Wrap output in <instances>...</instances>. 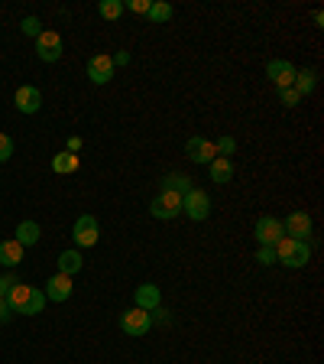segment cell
Segmentation results:
<instances>
[{"label":"cell","instance_id":"cell-1","mask_svg":"<svg viewBox=\"0 0 324 364\" xmlns=\"http://www.w3.org/2000/svg\"><path fill=\"white\" fill-rule=\"evenodd\" d=\"M276 260H279V264H286L289 270H298V267H305V264L311 260V247H308V241L282 237V241L276 244Z\"/></svg>","mask_w":324,"mask_h":364},{"label":"cell","instance_id":"cell-2","mask_svg":"<svg viewBox=\"0 0 324 364\" xmlns=\"http://www.w3.org/2000/svg\"><path fill=\"white\" fill-rule=\"evenodd\" d=\"M150 215H152V218H159V221H169V218H175V215H181V196H179V192L162 189L150 202Z\"/></svg>","mask_w":324,"mask_h":364},{"label":"cell","instance_id":"cell-3","mask_svg":"<svg viewBox=\"0 0 324 364\" xmlns=\"http://www.w3.org/2000/svg\"><path fill=\"white\" fill-rule=\"evenodd\" d=\"M181 212L189 215L191 221H204L208 215H211V198H208V192L189 189L185 196H181Z\"/></svg>","mask_w":324,"mask_h":364},{"label":"cell","instance_id":"cell-4","mask_svg":"<svg viewBox=\"0 0 324 364\" xmlns=\"http://www.w3.org/2000/svg\"><path fill=\"white\" fill-rule=\"evenodd\" d=\"M253 237L259 241V247H276V244L286 237V231H282V221L272 218V215H263V218L257 221V228H253Z\"/></svg>","mask_w":324,"mask_h":364},{"label":"cell","instance_id":"cell-5","mask_svg":"<svg viewBox=\"0 0 324 364\" xmlns=\"http://www.w3.org/2000/svg\"><path fill=\"white\" fill-rule=\"evenodd\" d=\"M72 237H75L78 247H94L101 237V225L94 215H78L75 228H72Z\"/></svg>","mask_w":324,"mask_h":364},{"label":"cell","instance_id":"cell-6","mask_svg":"<svg viewBox=\"0 0 324 364\" xmlns=\"http://www.w3.org/2000/svg\"><path fill=\"white\" fill-rule=\"evenodd\" d=\"M121 328L127 335H133V338H143V335L152 328V312H143L133 306V309H127L121 316Z\"/></svg>","mask_w":324,"mask_h":364},{"label":"cell","instance_id":"cell-7","mask_svg":"<svg viewBox=\"0 0 324 364\" xmlns=\"http://www.w3.org/2000/svg\"><path fill=\"white\" fill-rule=\"evenodd\" d=\"M62 53H65V46H62V36L55 30H43L36 36V55L43 62H59Z\"/></svg>","mask_w":324,"mask_h":364},{"label":"cell","instance_id":"cell-8","mask_svg":"<svg viewBox=\"0 0 324 364\" xmlns=\"http://www.w3.org/2000/svg\"><path fill=\"white\" fill-rule=\"evenodd\" d=\"M295 72H298V68H295L289 59H272L269 65H266V78H269V82L276 85L279 91H282V88H292Z\"/></svg>","mask_w":324,"mask_h":364},{"label":"cell","instance_id":"cell-9","mask_svg":"<svg viewBox=\"0 0 324 364\" xmlns=\"http://www.w3.org/2000/svg\"><path fill=\"white\" fill-rule=\"evenodd\" d=\"M13 105L20 114H36L39 107H43V91H39L36 85H20L13 95Z\"/></svg>","mask_w":324,"mask_h":364},{"label":"cell","instance_id":"cell-10","mask_svg":"<svg viewBox=\"0 0 324 364\" xmlns=\"http://www.w3.org/2000/svg\"><path fill=\"white\" fill-rule=\"evenodd\" d=\"M185 156L191 159V163H211V159H218V150H214L211 140H204V136H191L189 144H185Z\"/></svg>","mask_w":324,"mask_h":364},{"label":"cell","instance_id":"cell-11","mask_svg":"<svg viewBox=\"0 0 324 364\" xmlns=\"http://www.w3.org/2000/svg\"><path fill=\"white\" fill-rule=\"evenodd\" d=\"M282 231H286V237H295V241H308L311 218L305 212H292V215H286V221H282Z\"/></svg>","mask_w":324,"mask_h":364},{"label":"cell","instance_id":"cell-12","mask_svg":"<svg viewBox=\"0 0 324 364\" xmlns=\"http://www.w3.org/2000/svg\"><path fill=\"white\" fill-rule=\"evenodd\" d=\"M43 293H45V299H49V303H65L68 296H72V277H65V273L49 277Z\"/></svg>","mask_w":324,"mask_h":364},{"label":"cell","instance_id":"cell-13","mask_svg":"<svg viewBox=\"0 0 324 364\" xmlns=\"http://www.w3.org/2000/svg\"><path fill=\"white\" fill-rule=\"evenodd\" d=\"M88 78L94 85H107L113 78V62H111V55H91L88 59Z\"/></svg>","mask_w":324,"mask_h":364},{"label":"cell","instance_id":"cell-14","mask_svg":"<svg viewBox=\"0 0 324 364\" xmlns=\"http://www.w3.org/2000/svg\"><path fill=\"white\" fill-rule=\"evenodd\" d=\"M133 303H136V309L152 312V309H159V303H162V293H159L156 283H140L133 293Z\"/></svg>","mask_w":324,"mask_h":364},{"label":"cell","instance_id":"cell-15","mask_svg":"<svg viewBox=\"0 0 324 364\" xmlns=\"http://www.w3.org/2000/svg\"><path fill=\"white\" fill-rule=\"evenodd\" d=\"M30 296H33V287H26V283H16V287L10 289V293L4 296V299H7L10 309L20 312V316H23V312H26V306H30Z\"/></svg>","mask_w":324,"mask_h":364},{"label":"cell","instance_id":"cell-16","mask_svg":"<svg viewBox=\"0 0 324 364\" xmlns=\"http://www.w3.org/2000/svg\"><path fill=\"white\" fill-rule=\"evenodd\" d=\"M39 235H43V228H39L36 221H20L13 241L20 244V247H33V244H39Z\"/></svg>","mask_w":324,"mask_h":364},{"label":"cell","instance_id":"cell-17","mask_svg":"<svg viewBox=\"0 0 324 364\" xmlns=\"http://www.w3.org/2000/svg\"><path fill=\"white\" fill-rule=\"evenodd\" d=\"M208 169H211V182H218V186H227V182L234 179V163H230V159H224V156L211 159V163H208Z\"/></svg>","mask_w":324,"mask_h":364},{"label":"cell","instance_id":"cell-18","mask_svg":"<svg viewBox=\"0 0 324 364\" xmlns=\"http://www.w3.org/2000/svg\"><path fill=\"white\" fill-rule=\"evenodd\" d=\"M55 264H59V273H65V277H75V273L82 270L84 257H82V254H78V250H62V254H59V260H55Z\"/></svg>","mask_w":324,"mask_h":364},{"label":"cell","instance_id":"cell-19","mask_svg":"<svg viewBox=\"0 0 324 364\" xmlns=\"http://www.w3.org/2000/svg\"><path fill=\"white\" fill-rule=\"evenodd\" d=\"M315 85H318V72L315 68H302V72H295V82H292V88L298 91V95H311L315 91Z\"/></svg>","mask_w":324,"mask_h":364},{"label":"cell","instance_id":"cell-20","mask_svg":"<svg viewBox=\"0 0 324 364\" xmlns=\"http://www.w3.org/2000/svg\"><path fill=\"white\" fill-rule=\"evenodd\" d=\"M23 250H26V247H20L16 241H0V264H4V267H16L23 260Z\"/></svg>","mask_w":324,"mask_h":364},{"label":"cell","instance_id":"cell-21","mask_svg":"<svg viewBox=\"0 0 324 364\" xmlns=\"http://www.w3.org/2000/svg\"><path fill=\"white\" fill-rule=\"evenodd\" d=\"M52 169H55L59 176L75 173V169H78V156H75V153H68V150L55 153V156H52Z\"/></svg>","mask_w":324,"mask_h":364},{"label":"cell","instance_id":"cell-22","mask_svg":"<svg viewBox=\"0 0 324 364\" xmlns=\"http://www.w3.org/2000/svg\"><path fill=\"white\" fill-rule=\"evenodd\" d=\"M162 189H169V192H179V196H185L189 189H195L191 186V179L185 173H169L166 179H162Z\"/></svg>","mask_w":324,"mask_h":364},{"label":"cell","instance_id":"cell-23","mask_svg":"<svg viewBox=\"0 0 324 364\" xmlns=\"http://www.w3.org/2000/svg\"><path fill=\"white\" fill-rule=\"evenodd\" d=\"M150 23H156V26H162V23H169L172 20V4H166V0H156V4H152L150 7Z\"/></svg>","mask_w":324,"mask_h":364},{"label":"cell","instance_id":"cell-24","mask_svg":"<svg viewBox=\"0 0 324 364\" xmlns=\"http://www.w3.org/2000/svg\"><path fill=\"white\" fill-rule=\"evenodd\" d=\"M98 14L104 16V20H117V16L123 14V0H101V4H98Z\"/></svg>","mask_w":324,"mask_h":364},{"label":"cell","instance_id":"cell-25","mask_svg":"<svg viewBox=\"0 0 324 364\" xmlns=\"http://www.w3.org/2000/svg\"><path fill=\"white\" fill-rule=\"evenodd\" d=\"M214 150H218V156L230 159V156H234V150H237V140H234V136H220L218 144H214Z\"/></svg>","mask_w":324,"mask_h":364},{"label":"cell","instance_id":"cell-26","mask_svg":"<svg viewBox=\"0 0 324 364\" xmlns=\"http://www.w3.org/2000/svg\"><path fill=\"white\" fill-rule=\"evenodd\" d=\"M13 150H16L13 136H10V134H0V163H7V159L13 156Z\"/></svg>","mask_w":324,"mask_h":364},{"label":"cell","instance_id":"cell-27","mask_svg":"<svg viewBox=\"0 0 324 364\" xmlns=\"http://www.w3.org/2000/svg\"><path fill=\"white\" fill-rule=\"evenodd\" d=\"M279 101H282L286 107H298V105H302V95H298L295 88H282V91H279Z\"/></svg>","mask_w":324,"mask_h":364},{"label":"cell","instance_id":"cell-28","mask_svg":"<svg viewBox=\"0 0 324 364\" xmlns=\"http://www.w3.org/2000/svg\"><path fill=\"white\" fill-rule=\"evenodd\" d=\"M20 30L26 33V36H39V33H43V23H39V16H26V20L20 23Z\"/></svg>","mask_w":324,"mask_h":364},{"label":"cell","instance_id":"cell-29","mask_svg":"<svg viewBox=\"0 0 324 364\" xmlns=\"http://www.w3.org/2000/svg\"><path fill=\"white\" fill-rule=\"evenodd\" d=\"M152 7V0H127L123 4V10H133V14H150Z\"/></svg>","mask_w":324,"mask_h":364},{"label":"cell","instance_id":"cell-30","mask_svg":"<svg viewBox=\"0 0 324 364\" xmlns=\"http://www.w3.org/2000/svg\"><path fill=\"white\" fill-rule=\"evenodd\" d=\"M257 260L263 267H272V264H276V247H259L257 250Z\"/></svg>","mask_w":324,"mask_h":364},{"label":"cell","instance_id":"cell-31","mask_svg":"<svg viewBox=\"0 0 324 364\" xmlns=\"http://www.w3.org/2000/svg\"><path fill=\"white\" fill-rule=\"evenodd\" d=\"M16 283H20V280H16L13 273H4V277H0V296H7L10 289L16 287Z\"/></svg>","mask_w":324,"mask_h":364},{"label":"cell","instance_id":"cell-32","mask_svg":"<svg viewBox=\"0 0 324 364\" xmlns=\"http://www.w3.org/2000/svg\"><path fill=\"white\" fill-rule=\"evenodd\" d=\"M10 316H13V309L7 306V299L0 296V322H10Z\"/></svg>","mask_w":324,"mask_h":364},{"label":"cell","instance_id":"cell-33","mask_svg":"<svg viewBox=\"0 0 324 364\" xmlns=\"http://www.w3.org/2000/svg\"><path fill=\"white\" fill-rule=\"evenodd\" d=\"M111 62H113V68H117V65H130V53H127V49H123V53H117Z\"/></svg>","mask_w":324,"mask_h":364},{"label":"cell","instance_id":"cell-34","mask_svg":"<svg viewBox=\"0 0 324 364\" xmlns=\"http://www.w3.org/2000/svg\"><path fill=\"white\" fill-rule=\"evenodd\" d=\"M68 153H78L82 150V136H68V146H65Z\"/></svg>","mask_w":324,"mask_h":364}]
</instances>
